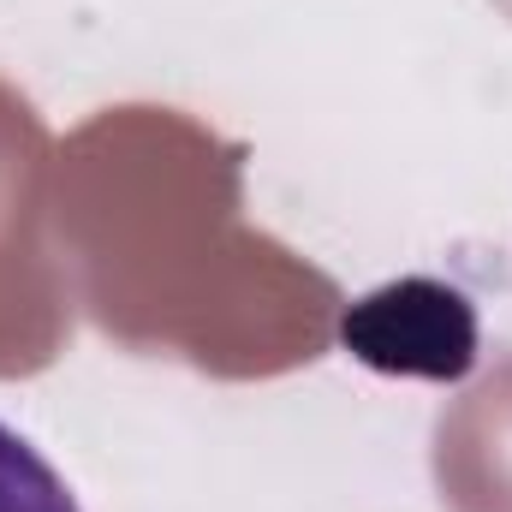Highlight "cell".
<instances>
[{
  "label": "cell",
  "instance_id": "obj_1",
  "mask_svg": "<svg viewBox=\"0 0 512 512\" xmlns=\"http://www.w3.org/2000/svg\"><path fill=\"white\" fill-rule=\"evenodd\" d=\"M340 346L382 376L465 382L477 370V310L459 286L405 274L346 304Z\"/></svg>",
  "mask_w": 512,
  "mask_h": 512
},
{
  "label": "cell",
  "instance_id": "obj_2",
  "mask_svg": "<svg viewBox=\"0 0 512 512\" xmlns=\"http://www.w3.org/2000/svg\"><path fill=\"white\" fill-rule=\"evenodd\" d=\"M0 512H84L72 483L12 423H0Z\"/></svg>",
  "mask_w": 512,
  "mask_h": 512
}]
</instances>
